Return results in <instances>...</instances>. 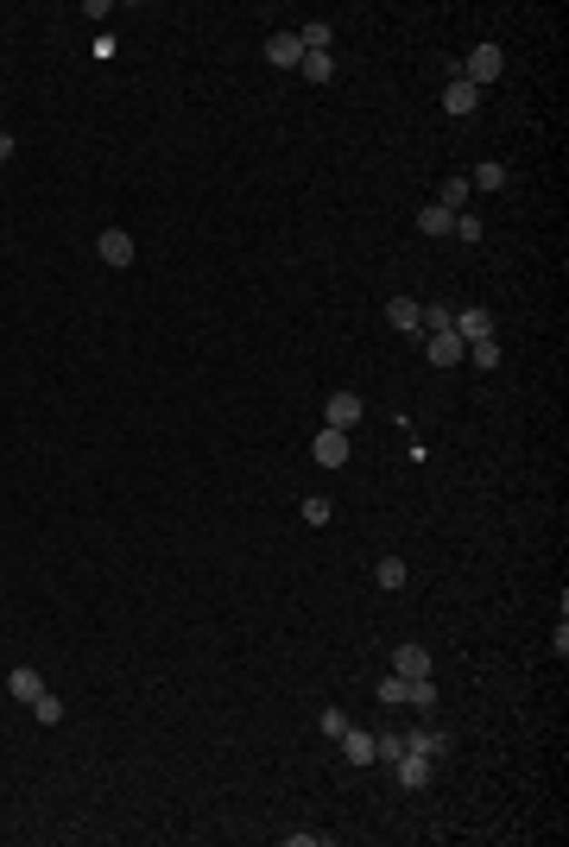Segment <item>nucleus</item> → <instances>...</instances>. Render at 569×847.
Instances as JSON below:
<instances>
[{
    "instance_id": "nucleus-25",
    "label": "nucleus",
    "mask_w": 569,
    "mask_h": 847,
    "mask_svg": "<svg viewBox=\"0 0 569 847\" xmlns=\"http://www.w3.org/2000/svg\"><path fill=\"white\" fill-rule=\"evenodd\" d=\"M32 714H38V721H45V727H57V721H64V703H57V696H51V690H45V696H38V703H32Z\"/></svg>"
},
{
    "instance_id": "nucleus-20",
    "label": "nucleus",
    "mask_w": 569,
    "mask_h": 847,
    "mask_svg": "<svg viewBox=\"0 0 569 847\" xmlns=\"http://www.w3.org/2000/svg\"><path fill=\"white\" fill-rule=\"evenodd\" d=\"M329 38H335V25H329V19H304V32H297V45H304V51H329Z\"/></svg>"
},
{
    "instance_id": "nucleus-5",
    "label": "nucleus",
    "mask_w": 569,
    "mask_h": 847,
    "mask_svg": "<svg viewBox=\"0 0 569 847\" xmlns=\"http://www.w3.org/2000/svg\"><path fill=\"white\" fill-rule=\"evenodd\" d=\"M424 354H430V367H462V354H468V342L455 335V329H436L424 342Z\"/></svg>"
},
{
    "instance_id": "nucleus-28",
    "label": "nucleus",
    "mask_w": 569,
    "mask_h": 847,
    "mask_svg": "<svg viewBox=\"0 0 569 847\" xmlns=\"http://www.w3.org/2000/svg\"><path fill=\"white\" fill-rule=\"evenodd\" d=\"M13 152H19V145H13V134H0V164H6Z\"/></svg>"
},
{
    "instance_id": "nucleus-15",
    "label": "nucleus",
    "mask_w": 569,
    "mask_h": 847,
    "mask_svg": "<svg viewBox=\"0 0 569 847\" xmlns=\"http://www.w3.org/2000/svg\"><path fill=\"white\" fill-rule=\"evenodd\" d=\"M468 196H474V190H468V177H462V171H455V177H443V190H436V203H443L449 215H462V209H468Z\"/></svg>"
},
{
    "instance_id": "nucleus-4",
    "label": "nucleus",
    "mask_w": 569,
    "mask_h": 847,
    "mask_svg": "<svg viewBox=\"0 0 569 847\" xmlns=\"http://www.w3.org/2000/svg\"><path fill=\"white\" fill-rule=\"evenodd\" d=\"M310 455H316V468H342L348 462V430H316V443H310Z\"/></svg>"
},
{
    "instance_id": "nucleus-27",
    "label": "nucleus",
    "mask_w": 569,
    "mask_h": 847,
    "mask_svg": "<svg viewBox=\"0 0 569 847\" xmlns=\"http://www.w3.org/2000/svg\"><path fill=\"white\" fill-rule=\"evenodd\" d=\"M412 703H418V708H436V683H430V677H412Z\"/></svg>"
},
{
    "instance_id": "nucleus-22",
    "label": "nucleus",
    "mask_w": 569,
    "mask_h": 847,
    "mask_svg": "<svg viewBox=\"0 0 569 847\" xmlns=\"http://www.w3.org/2000/svg\"><path fill=\"white\" fill-rule=\"evenodd\" d=\"M316 727H323V740H342V733H348V727H354V721H348V714H342V708L329 703V708H323V714H316Z\"/></svg>"
},
{
    "instance_id": "nucleus-3",
    "label": "nucleus",
    "mask_w": 569,
    "mask_h": 847,
    "mask_svg": "<svg viewBox=\"0 0 569 847\" xmlns=\"http://www.w3.org/2000/svg\"><path fill=\"white\" fill-rule=\"evenodd\" d=\"M361 412H367V405H361V393H329L323 424H329V430H354V424H361Z\"/></svg>"
},
{
    "instance_id": "nucleus-23",
    "label": "nucleus",
    "mask_w": 569,
    "mask_h": 847,
    "mask_svg": "<svg viewBox=\"0 0 569 847\" xmlns=\"http://www.w3.org/2000/svg\"><path fill=\"white\" fill-rule=\"evenodd\" d=\"M462 361H474V367H500V342H494V335H487V342H468Z\"/></svg>"
},
{
    "instance_id": "nucleus-17",
    "label": "nucleus",
    "mask_w": 569,
    "mask_h": 847,
    "mask_svg": "<svg viewBox=\"0 0 569 847\" xmlns=\"http://www.w3.org/2000/svg\"><path fill=\"white\" fill-rule=\"evenodd\" d=\"M335 746L348 752V765H374V733H361V727H348V733H342Z\"/></svg>"
},
{
    "instance_id": "nucleus-26",
    "label": "nucleus",
    "mask_w": 569,
    "mask_h": 847,
    "mask_svg": "<svg viewBox=\"0 0 569 847\" xmlns=\"http://www.w3.org/2000/svg\"><path fill=\"white\" fill-rule=\"evenodd\" d=\"M399 752H405V740H399V733H374V759H386V765H393Z\"/></svg>"
},
{
    "instance_id": "nucleus-14",
    "label": "nucleus",
    "mask_w": 569,
    "mask_h": 847,
    "mask_svg": "<svg viewBox=\"0 0 569 847\" xmlns=\"http://www.w3.org/2000/svg\"><path fill=\"white\" fill-rule=\"evenodd\" d=\"M405 740V752H424V759H436L443 746H449V733H436V727H412V733H399Z\"/></svg>"
},
{
    "instance_id": "nucleus-12",
    "label": "nucleus",
    "mask_w": 569,
    "mask_h": 847,
    "mask_svg": "<svg viewBox=\"0 0 569 847\" xmlns=\"http://www.w3.org/2000/svg\"><path fill=\"white\" fill-rule=\"evenodd\" d=\"M393 671H399V677H430V652L424 645H399V652H393Z\"/></svg>"
},
{
    "instance_id": "nucleus-8",
    "label": "nucleus",
    "mask_w": 569,
    "mask_h": 847,
    "mask_svg": "<svg viewBox=\"0 0 569 847\" xmlns=\"http://www.w3.org/2000/svg\"><path fill=\"white\" fill-rule=\"evenodd\" d=\"M297 57H304L297 32H273V38H266V64H279V70H297Z\"/></svg>"
},
{
    "instance_id": "nucleus-19",
    "label": "nucleus",
    "mask_w": 569,
    "mask_h": 847,
    "mask_svg": "<svg viewBox=\"0 0 569 847\" xmlns=\"http://www.w3.org/2000/svg\"><path fill=\"white\" fill-rule=\"evenodd\" d=\"M297 70H304V83H329V76H335V57H329V51H304Z\"/></svg>"
},
{
    "instance_id": "nucleus-10",
    "label": "nucleus",
    "mask_w": 569,
    "mask_h": 847,
    "mask_svg": "<svg viewBox=\"0 0 569 847\" xmlns=\"http://www.w3.org/2000/svg\"><path fill=\"white\" fill-rule=\"evenodd\" d=\"M6 690H13V703H38V696H45V677H38V671H32V664H19V671H13V677H6Z\"/></svg>"
},
{
    "instance_id": "nucleus-16",
    "label": "nucleus",
    "mask_w": 569,
    "mask_h": 847,
    "mask_svg": "<svg viewBox=\"0 0 569 847\" xmlns=\"http://www.w3.org/2000/svg\"><path fill=\"white\" fill-rule=\"evenodd\" d=\"M386 323H393L399 335H418V297H393V304H386Z\"/></svg>"
},
{
    "instance_id": "nucleus-18",
    "label": "nucleus",
    "mask_w": 569,
    "mask_h": 847,
    "mask_svg": "<svg viewBox=\"0 0 569 847\" xmlns=\"http://www.w3.org/2000/svg\"><path fill=\"white\" fill-rule=\"evenodd\" d=\"M418 234H455V215H449L443 203H424V209H418Z\"/></svg>"
},
{
    "instance_id": "nucleus-9",
    "label": "nucleus",
    "mask_w": 569,
    "mask_h": 847,
    "mask_svg": "<svg viewBox=\"0 0 569 847\" xmlns=\"http://www.w3.org/2000/svg\"><path fill=\"white\" fill-rule=\"evenodd\" d=\"M455 335H462V342H487V335H494V316H487L481 304H468V310L455 316Z\"/></svg>"
},
{
    "instance_id": "nucleus-24",
    "label": "nucleus",
    "mask_w": 569,
    "mask_h": 847,
    "mask_svg": "<svg viewBox=\"0 0 569 847\" xmlns=\"http://www.w3.org/2000/svg\"><path fill=\"white\" fill-rule=\"evenodd\" d=\"M329 519H335V500L310 493V500H304V525H329Z\"/></svg>"
},
{
    "instance_id": "nucleus-13",
    "label": "nucleus",
    "mask_w": 569,
    "mask_h": 847,
    "mask_svg": "<svg viewBox=\"0 0 569 847\" xmlns=\"http://www.w3.org/2000/svg\"><path fill=\"white\" fill-rule=\"evenodd\" d=\"M374 582H380L386 594H399V588L412 582V569H405V557H380V563H374Z\"/></svg>"
},
{
    "instance_id": "nucleus-2",
    "label": "nucleus",
    "mask_w": 569,
    "mask_h": 847,
    "mask_svg": "<svg viewBox=\"0 0 569 847\" xmlns=\"http://www.w3.org/2000/svg\"><path fill=\"white\" fill-rule=\"evenodd\" d=\"M95 254H102V266H115V273H127L140 247H134V234H127V228H102V234H95Z\"/></svg>"
},
{
    "instance_id": "nucleus-6",
    "label": "nucleus",
    "mask_w": 569,
    "mask_h": 847,
    "mask_svg": "<svg viewBox=\"0 0 569 847\" xmlns=\"http://www.w3.org/2000/svg\"><path fill=\"white\" fill-rule=\"evenodd\" d=\"M443 108L462 121V115H474V108H481V89H474V83H462V76H449V83H443Z\"/></svg>"
},
{
    "instance_id": "nucleus-7",
    "label": "nucleus",
    "mask_w": 569,
    "mask_h": 847,
    "mask_svg": "<svg viewBox=\"0 0 569 847\" xmlns=\"http://www.w3.org/2000/svg\"><path fill=\"white\" fill-rule=\"evenodd\" d=\"M393 772H399V784H405V791H424V784H430V759H424V752H399V759H393Z\"/></svg>"
},
{
    "instance_id": "nucleus-21",
    "label": "nucleus",
    "mask_w": 569,
    "mask_h": 847,
    "mask_svg": "<svg viewBox=\"0 0 569 847\" xmlns=\"http://www.w3.org/2000/svg\"><path fill=\"white\" fill-rule=\"evenodd\" d=\"M374 696H380V703H386V708L412 703V677H399V671H393V677H380V690H374Z\"/></svg>"
},
{
    "instance_id": "nucleus-11",
    "label": "nucleus",
    "mask_w": 569,
    "mask_h": 847,
    "mask_svg": "<svg viewBox=\"0 0 569 847\" xmlns=\"http://www.w3.org/2000/svg\"><path fill=\"white\" fill-rule=\"evenodd\" d=\"M506 177H513V171H506L500 158H487V164L468 171V190H487V196H494V190H506Z\"/></svg>"
},
{
    "instance_id": "nucleus-1",
    "label": "nucleus",
    "mask_w": 569,
    "mask_h": 847,
    "mask_svg": "<svg viewBox=\"0 0 569 847\" xmlns=\"http://www.w3.org/2000/svg\"><path fill=\"white\" fill-rule=\"evenodd\" d=\"M500 76H506V51H500V45H474L468 64H462V83L487 89V83H500Z\"/></svg>"
}]
</instances>
